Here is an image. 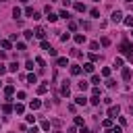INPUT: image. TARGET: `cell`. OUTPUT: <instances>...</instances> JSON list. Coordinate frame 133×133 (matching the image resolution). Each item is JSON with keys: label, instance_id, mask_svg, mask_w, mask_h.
<instances>
[{"label": "cell", "instance_id": "obj_30", "mask_svg": "<svg viewBox=\"0 0 133 133\" xmlns=\"http://www.w3.org/2000/svg\"><path fill=\"white\" fill-rule=\"evenodd\" d=\"M75 125H79V127H83V119H81V116H75Z\"/></svg>", "mask_w": 133, "mask_h": 133}, {"label": "cell", "instance_id": "obj_10", "mask_svg": "<svg viewBox=\"0 0 133 133\" xmlns=\"http://www.w3.org/2000/svg\"><path fill=\"white\" fill-rule=\"evenodd\" d=\"M0 46H2L4 50H10V48H13V44H10V40H2V42H0Z\"/></svg>", "mask_w": 133, "mask_h": 133}, {"label": "cell", "instance_id": "obj_40", "mask_svg": "<svg viewBox=\"0 0 133 133\" xmlns=\"http://www.w3.org/2000/svg\"><path fill=\"white\" fill-rule=\"evenodd\" d=\"M17 50H21V52H23V50H25V44H23V42H19V44H17Z\"/></svg>", "mask_w": 133, "mask_h": 133}, {"label": "cell", "instance_id": "obj_16", "mask_svg": "<svg viewBox=\"0 0 133 133\" xmlns=\"http://www.w3.org/2000/svg\"><path fill=\"white\" fill-rule=\"evenodd\" d=\"M17 69H19V62H10L8 64V71L10 73H17Z\"/></svg>", "mask_w": 133, "mask_h": 133}, {"label": "cell", "instance_id": "obj_8", "mask_svg": "<svg viewBox=\"0 0 133 133\" xmlns=\"http://www.w3.org/2000/svg\"><path fill=\"white\" fill-rule=\"evenodd\" d=\"M119 114V106H110L108 108V116H116Z\"/></svg>", "mask_w": 133, "mask_h": 133}, {"label": "cell", "instance_id": "obj_45", "mask_svg": "<svg viewBox=\"0 0 133 133\" xmlns=\"http://www.w3.org/2000/svg\"><path fill=\"white\" fill-rule=\"evenodd\" d=\"M66 133H75V127H69V129H66Z\"/></svg>", "mask_w": 133, "mask_h": 133}, {"label": "cell", "instance_id": "obj_24", "mask_svg": "<svg viewBox=\"0 0 133 133\" xmlns=\"http://www.w3.org/2000/svg\"><path fill=\"white\" fill-rule=\"evenodd\" d=\"M48 92V85H44V83H42V85L38 87V94H46Z\"/></svg>", "mask_w": 133, "mask_h": 133}, {"label": "cell", "instance_id": "obj_38", "mask_svg": "<svg viewBox=\"0 0 133 133\" xmlns=\"http://www.w3.org/2000/svg\"><path fill=\"white\" fill-rule=\"evenodd\" d=\"M90 60H92V62H96V60H100V56H98V54H90Z\"/></svg>", "mask_w": 133, "mask_h": 133}, {"label": "cell", "instance_id": "obj_3", "mask_svg": "<svg viewBox=\"0 0 133 133\" xmlns=\"http://www.w3.org/2000/svg\"><path fill=\"white\" fill-rule=\"evenodd\" d=\"M110 19H112V23H119V21H123V13H121V10H114Z\"/></svg>", "mask_w": 133, "mask_h": 133}, {"label": "cell", "instance_id": "obj_19", "mask_svg": "<svg viewBox=\"0 0 133 133\" xmlns=\"http://www.w3.org/2000/svg\"><path fill=\"white\" fill-rule=\"evenodd\" d=\"M27 81H29V83H31V85H33V83H38V77H36V75H33V73H29V75H27Z\"/></svg>", "mask_w": 133, "mask_h": 133}, {"label": "cell", "instance_id": "obj_23", "mask_svg": "<svg viewBox=\"0 0 133 133\" xmlns=\"http://www.w3.org/2000/svg\"><path fill=\"white\" fill-rule=\"evenodd\" d=\"M90 15L94 17V19H98V17H100V10H98V8H92V10H90Z\"/></svg>", "mask_w": 133, "mask_h": 133}, {"label": "cell", "instance_id": "obj_37", "mask_svg": "<svg viewBox=\"0 0 133 133\" xmlns=\"http://www.w3.org/2000/svg\"><path fill=\"white\" fill-rule=\"evenodd\" d=\"M102 75H104V77H108V75H110V69H108V66H104V69H102Z\"/></svg>", "mask_w": 133, "mask_h": 133}, {"label": "cell", "instance_id": "obj_4", "mask_svg": "<svg viewBox=\"0 0 133 133\" xmlns=\"http://www.w3.org/2000/svg\"><path fill=\"white\" fill-rule=\"evenodd\" d=\"M33 36H38V38H42V40H44V38H46V29H44V27H36Z\"/></svg>", "mask_w": 133, "mask_h": 133}, {"label": "cell", "instance_id": "obj_25", "mask_svg": "<svg viewBox=\"0 0 133 133\" xmlns=\"http://www.w3.org/2000/svg\"><path fill=\"white\" fill-rule=\"evenodd\" d=\"M13 15H15V19H17V17H21V8L15 6V8H13Z\"/></svg>", "mask_w": 133, "mask_h": 133}, {"label": "cell", "instance_id": "obj_34", "mask_svg": "<svg viewBox=\"0 0 133 133\" xmlns=\"http://www.w3.org/2000/svg\"><path fill=\"white\" fill-rule=\"evenodd\" d=\"M114 66H116V69H119V66H123V58H116V60H114Z\"/></svg>", "mask_w": 133, "mask_h": 133}, {"label": "cell", "instance_id": "obj_20", "mask_svg": "<svg viewBox=\"0 0 133 133\" xmlns=\"http://www.w3.org/2000/svg\"><path fill=\"white\" fill-rule=\"evenodd\" d=\"M46 19H48L50 23H56V19H58V17H56L54 13H48V17H46Z\"/></svg>", "mask_w": 133, "mask_h": 133}, {"label": "cell", "instance_id": "obj_18", "mask_svg": "<svg viewBox=\"0 0 133 133\" xmlns=\"http://www.w3.org/2000/svg\"><path fill=\"white\" fill-rule=\"evenodd\" d=\"M75 42H77V44H83V42H85V36H83V33H77V36H75Z\"/></svg>", "mask_w": 133, "mask_h": 133}, {"label": "cell", "instance_id": "obj_6", "mask_svg": "<svg viewBox=\"0 0 133 133\" xmlns=\"http://www.w3.org/2000/svg\"><path fill=\"white\" fill-rule=\"evenodd\" d=\"M29 106H31V110H38V108H42V102H40V100H31Z\"/></svg>", "mask_w": 133, "mask_h": 133}, {"label": "cell", "instance_id": "obj_27", "mask_svg": "<svg viewBox=\"0 0 133 133\" xmlns=\"http://www.w3.org/2000/svg\"><path fill=\"white\" fill-rule=\"evenodd\" d=\"M100 44H102V46H110V38H102V40H100Z\"/></svg>", "mask_w": 133, "mask_h": 133}, {"label": "cell", "instance_id": "obj_15", "mask_svg": "<svg viewBox=\"0 0 133 133\" xmlns=\"http://www.w3.org/2000/svg\"><path fill=\"white\" fill-rule=\"evenodd\" d=\"M77 87H79L81 92H85V90H87V81H83V79H81V81L77 83Z\"/></svg>", "mask_w": 133, "mask_h": 133}, {"label": "cell", "instance_id": "obj_9", "mask_svg": "<svg viewBox=\"0 0 133 133\" xmlns=\"http://www.w3.org/2000/svg\"><path fill=\"white\" fill-rule=\"evenodd\" d=\"M75 102H77L79 106H85V102H87V100H85V96H77V98H75Z\"/></svg>", "mask_w": 133, "mask_h": 133}, {"label": "cell", "instance_id": "obj_49", "mask_svg": "<svg viewBox=\"0 0 133 133\" xmlns=\"http://www.w3.org/2000/svg\"><path fill=\"white\" fill-rule=\"evenodd\" d=\"M94 2H100V0H94Z\"/></svg>", "mask_w": 133, "mask_h": 133}, {"label": "cell", "instance_id": "obj_7", "mask_svg": "<svg viewBox=\"0 0 133 133\" xmlns=\"http://www.w3.org/2000/svg\"><path fill=\"white\" fill-rule=\"evenodd\" d=\"M75 10L77 13H85V4L83 2H75Z\"/></svg>", "mask_w": 133, "mask_h": 133}, {"label": "cell", "instance_id": "obj_11", "mask_svg": "<svg viewBox=\"0 0 133 133\" xmlns=\"http://www.w3.org/2000/svg\"><path fill=\"white\" fill-rule=\"evenodd\" d=\"M56 64H58V66H66V64H69V60H66L64 56H60V58H56Z\"/></svg>", "mask_w": 133, "mask_h": 133}, {"label": "cell", "instance_id": "obj_5", "mask_svg": "<svg viewBox=\"0 0 133 133\" xmlns=\"http://www.w3.org/2000/svg\"><path fill=\"white\" fill-rule=\"evenodd\" d=\"M131 77H133V71L129 69V66H127V69H123V79H125V81H129Z\"/></svg>", "mask_w": 133, "mask_h": 133}, {"label": "cell", "instance_id": "obj_46", "mask_svg": "<svg viewBox=\"0 0 133 133\" xmlns=\"http://www.w3.org/2000/svg\"><path fill=\"white\" fill-rule=\"evenodd\" d=\"M21 2H23V4H27V2H29V0H21Z\"/></svg>", "mask_w": 133, "mask_h": 133}, {"label": "cell", "instance_id": "obj_17", "mask_svg": "<svg viewBox=\"0 0 133 133\" xmlns=\"http://www.w3.org/2000/svg\"><path fill=\"white\" fill-rule=\"evenodd\" d=\"M13 92H15V87H13V85H6V87H4V94H6V98H10V96H13Z\"/></svg>", "mask_w": 133, "mask_h": 133}, {"label": "cell", "instance_id": "obj_31", "mask_svg": "<svg viewBox=\"0 0 133 133\" xmlns=\"http://www.w3.org/2000/svg\"><path fill=\"white\" fill-rule=\"evenodd\" d=\"M42 48H44V50H46V52H48V50H50V48H52V46H50V44H48V42L44 40V42H42Z\"/></svg>", "mask_w": 133, "mask_h": 133}, {"label": "cell", "instance_id": "obj_44", "mask_svg": "<svg viewBox=\"0 0 133 133\" xmlns=\"http://www.w3.org/2000/svg\"><path fill=\"white\" fill-rule=\"evenodd\" d=\"M29 133H38V127H31V129H29Z\"/></svg>", "mask_w": 133, "mask_h": 133}, {"label": "cell", "instance_id": "obj_29", "mask_svg": "<svg viewBox=\"0 0 133 133\" xmlns=\"http://www.w3.org/2000/svg\"><path fill=\"white\" fill-rule=\"evenodd\" d=\"M42 129L48 131V129H50V121H42Z\"/></svg>", "mask_w": 133, "mask_h": 133}, {"label": "cell", "instance_id": "obj_48", "mask_svg": "<svg viewBox=\"0 0 133 133\" xmlns=\"http://www.w3.org/2000/svg\"><path fill=\"white\" fill-rule=\"evenodd\" d=\"M125 2H131V0H125Z\"/></svg>", "mask_w": 133, "mask_h": 133}, {"label": "cell", "instance_id": "obj_32", "mask_svg": "<svg viewBox=\"0 0 133 133\" xmlns=\"http://www.w3.org/2000/svg\"><path fill=\"white\" fill-rule=\"evenodd\" d=\"M69 29L75 31V29H77V23H75V21H69Z\"/></svg>", "mask_w": 133, "mask_h": 133}, {"label": "cell", "instance_id": "obj_42", "mask_svg": "<svg viewBox=\"0 0 133 133\" xmlns=\"http://www.w3.org/2000/svg\"><path fill=\"white\" fill-rule=\"evenodd\" d=\"M6 71H8V69H6V66H4V64H0V75H4Z\"/></svg>", "mask_w": 133, "mask_h": 133}, {"label": "cell", "instance_id": "obj_2", "mask_svg": "<svg viewBox=\"0 0 133 133\" xmlns=\"http://www.w3.org/2000/svg\"><path fill=\"white\" fill-rule=\"evenodd\" d=\"M60 96H64V98H69V96H71V90H69V81H64V83H62V87H60Z\"/></svg>", "mask_w": 133, "mask_h": 133}, {"label": "cell", "instance_id": "obj_21", "mask_svg": "<svg viewBox=\"0 0 133 133\" xmlns=\"http://www.w3.org/2000/svg\"><path fill=\"white\" fill-rule=\"evenodd\" d=\"M2 110H4V114H10V112H13V106H10L8 102H6V104L2 106Z\"/></svg>", "mask_w": 133, "mask_h": 133}, {"label": "cell", "instance_id": "obj_43", "mask_svg": "<svg viewBox=\"0 0 133 133\" xmlns=\"http://www.w3.org/2000/svg\"><path fill=\"white\" fill-rule=\"evenodd\" d=\"M98 46H100L98 42H92V44H90V48H92V50H98Z\"/></svg>", "mask_w": 133, "mask_h": 133}, {"label": "cell", "instance_id": "obj_26", "mask_svg": "<svg viewBox=\"0 0 133 133\" xmlns=\"http://www.w3.org/2000/svg\"><path fill=\"white\" fill-rule=\"evenodd\" d=\"M125 25H127V27H133V17H127V19H125Z\"/></svg>", "mask_w": 133, "mask_h": 133}, {"label": "cell", "instance_id": "obj_22", "mask_svg": "<svg viewBox=\"0 0 133 133\" xmlns=\"http://www.w3.org/2000/svg\"><path fill=\"white\" fill-rule=\"evenodd\" d=\"M23 36H25L27 40H31V38H33V29H27V31H23Z\"/></svg>", "mask_w": 133, "mask_h": 133}, {"label": "cell", "instance_id": "obj_39", "mask_svg": "<svg viewBox=\"0 0 133 133\" xmlns=\"http://www.w3.org/2000/svg\"><path fill=\"white\" fill-rule=\"evenodd\" d=\"M102 125H104V127H112V121H110V119H104V123H102Z\"/></svg>", "mask_w": 133, "mask_h": 133}, {"label": "cell", "instance_id": "obj_28", "mask_svg": "<svg viewBox=\"0 0 133 133\" xmlns=\"http://www.w3.org/2000/svg\"><path fill=\"white\" fill-rule=\"evenodd\" d=\"M33 13H36V10H33L31 6H27V8H25V15H27V17H33Z\"/></svg>", "mask_w": 133, "mask_h": 133}, {"label": "cell", "instance_id": "obj_35", "mask_svg": "<svg viewBox=\"0 0 133 133\" xmlns=\"http://www.w3.org/2000/svg\"><path fill=\"white\" fill-rule=\"evenodd\" d=\"M25 69H29V71L33 69V60H27V62H25Z\"/></svg>", "mask_w": 133, "mask_h": 133}, {"label": "cell", "instance_id": "obj_1", "mask_svg": "<svg viewBox=\"0 0 133 133\" xmlns=\"http://www.w3.org/2000/svg\"><path fill=\"white\" fill-rule=\"evenodd\" d=\"M121 52H123V54H129V56L133 58V44L123 42V44H121Z\"/></svg>", "mask_w": 133, "mask_h": 133}, {"label": "cell", "instance_id": "obj_13", "mask_svg": "<svg viewBox=\"0 0 133 133\" xmlns=\"http://www.w3.org/2000/svg\"><path fill=\"white\" fill-rule=\"evenodd\" d=\"M79 73H81V66L79 64H73L71 66V75H79Z\"/></svg>", "mask_w": 133, "mask_h": 133}, {"label": "cell", "instance_id": "obj_36", "mask_svg": "<svg viewBox=\"0 0 133 133\" xmlns=\"http://www.w3.org/2000/svg\"><path fill=\"white\" fill-rule=\"evenodd\" d=\"M92 104H100V96H92Z\"/></svg>", "mask_w": 133, "mask_h": 133}, {"label": "cell", "instance_id": "obj_12", "mask_svg": "<svg viewBox=\"0 0 133 133\" xmlns=\"http://www.w3.org/2000/svg\"><path fill=\"white\" fill-rule=\"evenodd\" d=\"M83 71H85V73H94V64L92 62H85V64H83Z\"/></svg>", "mask_w": 133, "mask_h": 133}, {"label": "cell", "instance_id": "obj_33", "mask_svg": "<svg viewBox=\"0 0 133 133\" xmlns=\"http://www.w3.org/2000/svg\"><path fill=\"white\" fill-rule=\"evenodd\" d=\"M60 17H62V19H71V15L66 13V10H60Z\"/></svg>", "mask_w": 133, "mask_h": 133}, {"label": "cell", "instance_id": "obj_47", "mask_svg": "<svg viewBox=\"0 0 133 133\" xmlns=\"http://www.w3.org/2000/svg\"><path fill=\"white\" fill-rule=\"evenodd\" d=\"M54 133H62V131H58V129H56V131H54Z\"/></svg>", "mask_w": 133, "mask_h": 133}, {"label": "cell", "instance_id": "obj_50", "mask_svg": "<svg viewBox=\"0 0 133 133\" xmlns=\"http://www.w3.org/2000/svg\"><path fill=\"white\" fill-rule=\"evenodd\" d=\"M0 85H2V81H0Z\"/></svg>", "mask_w": 133, "mask_h": 133}, {"label": "cell", "instance_id": "obj_14", "mask_svg": "<svg viewBox=\"0 0 133 133\" xmlns=\"http://www.w3.org/2000/svg\"><path fill=\"white\" fill-rule=\"evenodd\" d=\"M13 110H15L17 114H23V112H25V106H23V104H17V106H15Z\"/></svg>", "mask_w": 133, "mask_h": 133}, {"label": "cell", "instance_id": "obj_41", "mask_svg": "<svg viewBox=\"0 0 133 133\" xmlns=\"http://www.w3.org/2000/svg\"><path fill=\"white\" fill-rule=\"evenodd\" d=\"M17 98H19V100H25V92H17Z\"/></svg>", "mask_w": 133, "mask_h": 133}]
</instances>
